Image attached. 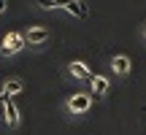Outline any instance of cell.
Returning <instances> with one entry per match:
<instances>
[{
	"instance_id": "cell-13",
	"label": "cell",
	"mask_w": 146,
	"mask_h": 135,
	"mask_svg": "<svg viewBox=\"0 0 146 135\" xmlns=\"http://www.w3.org/2000/svg\"><path fill=\"white\" fill-rule=\"evenodd\" d=\"M3 103H5V97H3V92H0V105H3Z\"/></svg>"
},
{
	"instance_id": "cell-4",
	"label": "cell",
	"mask_w": 146,
	"mask_h": 135,
	"mask_svg": "<svg viewBox=\"0 0 146 135\" xmlns=\"http://www.w3.org/2000/svg\"><path fill=\"white\" fill-rule=\"evenodd\" d=\"M25 41H30V43H46L49 41V30H46V27H30L27 35H25Z\"/></svg>"
},
{
	"instance_id": "cell-3",
	"label": "cell",
	"mask_w": 146,
	"mask_h": 135,
	"mask_svg": "<svg viewBox=\"0 0 146 135\" xmlns=\"http://www.w3.org/2000/svg\"><path fill=\"white\" fill-rule=\"evenodd\" d=\"M5 124H8V127L19 124V108H16V100L14 97H5Z\"/></svg>"
},
{
	"instance_id": "cell-2",
	"label": "cell",
	"mask_w": 146,
	"mask_h": 135,
	"mask_svg": "<svg viewBox=\"0 0 146 135\" xmlns=\"http://www.w3.org/2000/svg\"><path fill=\"white\" fill-rule=\"evenodd\" d=\"M89 105H92V97L89 95H73L68 100V108L73 114H84V111H89Z\"/></svg>"
},
{
	"instance_id": "cell-12",
	"label": "cell",
	"mask_w": 146,
	"mask_h": 135,
	"mask_svg": "<svg viewBox=\"0 0 146 135\" xmlns=\"http://www.w3.org/2000/svg\"><path fill=\"white\" fill-rule=\"evenodd\" d=\"M3 11H5V0H0V14H3Z\"/></svg>"
},
{
	"instance_id": "cell-5",
	"label": "cell",
	"mask_w": 146,
	"mask_h": 135,
	"mask_svg": "<svg viewBox=\"0 0 146 135\" xmlns=\"http://www.w3.org/2000/svg\"><path fill=\"white\" fill-rule=\"evenodd\" d=\"M111 68H114L116 76H127V73H130V60H127L125 54H119V57L111 60Z\"/></svg>"
},
{
	"instance_id": "cell-8",
	"label": "cell",
	"mask_w": 146,
	"mask_h": 135,
	"mask_svg": "<svg viewBox=\"0 0 146 135\" xmlns=\"http://www.w3.org/2000/svg\"><path fill=\"white\" fill-rule=\"evenodd\" d=\"M70 73L76 78H92V70H89L84 62H70Z\"/></svg>"
},
{
	"instance_id": "cell-10",
	"label": "cell",
	"mask_w": 146,
	"mask_h": 135,
	"mask_svg": "<svg viewBox=\"0 0 146 135\" xmlns=\"http://www.w3.org/2000/svg\"><path fill=\"white\" fill-rule=\"evenodd\" d=\"M35 5H41V8H57V3L54 0H33Z\"/></svg>"
},
{
	"instance_id": "cell-6",
	"label": "cell",
	"mask_w": 146,
	"mask_h": 135,
	"mask_svg": "<svg viewBox=\"0 0 146 135\" xmlns=\"http://www.w3.org/2000/svg\"><path fill=\"white\" fill-rule=\"evenodd\" d=\"M89 81H92V92H95V97H103V95L108 92V78H103V76H92Z\"/></svg>"
},
{
	"instance_id": "cell-7",
	"label": "cell",
	"mask_w": 146,
	"mask_h": 135,
	"mask_svg": "<svg viewBox=\"0 0 146 135\" xmlns=\"http://www.w3.org/2000/svg\"><path fill=\"white\" fill-rule=\"evenodd\" d=\"M65 8H68L73 16H78V19H87V16H89V8L81 3V0H70V3L65 5Z\"/></svg>"
},
{
	"instance_id": "cell-9",
	"label": "cell",
	"mask_w": 146,
	"mask_h": 135,
	"mask_svg": "<svg viewBox=\"0 0 146 135\" xmlns=\"http://www.w3.org/2000/svg\"><path fill=\"white\" fill-rule=\"evenodd\" d=\"M22 92V81H5V87H3V97H16V95Z\"/></svg>"
},
{
	"instance_id": "cell-1",
	"label": "cell",
	"mask_w": 146,
	"mask_h": 135,
	"mask_svg": "<svg viewBox=\"0 0 146 135\" xmlns=\"http://www.w3.org/2000/svg\"><path fill=\"white\" fill-rule=\"evenodd\" d=\"M25 35L22 32H8V35L0 41V54H5V57H14L16 52H22L25 49Z\"/></svg>"
},
{
	"instance_id": "cell-11",
	"label": "cell",
	"mask_w": 146,
	"mask_h": 135,
	"mask_svg": "<svg viewBox=\"0 0 146 135\" xmlns=\"http://www.w3.org/2000/svg\"><path fill=\"white\" fill-rule=\"evenodd\" d=\"M54 3H57V8H60V5H62V8H65V5H68L70 0H54Z\"/></svg>"
},
{
	"instance_id": "cell-15",
	"label": "cell",
	"mask_w": 146,
	"mask_h": 135,
	"mask_svg": "<svg viewBox=\"0 0 146 135\" xmlns=\"http://www.w3.org/2000/svg\"><path fill=\"white\" fill-rule=\"evenodd\" d=\"M143 111H146V105H143Z\"/></svg>"
},
{
	"instance_id": "cell-14",
	"label": "cell",
	"mask_w": 146,
	"mask_h": 135,
	"mask_svg": "<svg viewBox=\"0 0 146 135\" xmlns=\"http://www.w3.org/2000/svg\"><path fill=\"white\" fill-rule=\"evenodd\" d=\"M143 35H146V27H143Z\"/></svg>"
}]
</instances>
